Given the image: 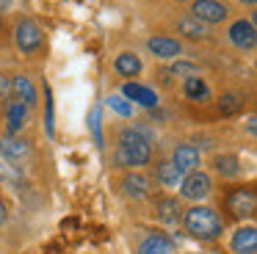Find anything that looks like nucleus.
<instances>
[{"mask_svg":"<svg viewBox=\"0 0 257 254\" xmlns=\"http://www.w3.org/2000/svg\"><path fill=\"white\" fill-rule=\"evenodd\" d=\"M185 229L199 240H216V237H221L224 221L218 218V213L213 207L194 204L191 210H185Z\"/></svg>","mask_w":257,"mask_h":254,"instance_id":"obj_1","label":"nucleus"},{"mask_svg":"<svg viewBox=\"0 0 257 254\" xmlns=\"http://www.w3.org/2000/svg\"><path fill=\"white\" fill-rule=\"evenodd\" d=\"M152 158V147L139 130L127 127L119 138V149H116V163L119 166H144Z\"/></svg>","mask_w":257,"mask_h":254,"instance_id":"obj_2","label":"nucleus"},{"mask_svg":"<svg viewBox=\"0 0 257 254\" xmlns=\"http://www.w3.org/2000/svg\"><path fill=\"white\" fill-rule=\"evenodd\" d=\"M14 42H17V47L23 53H36L45 44V33H42V28L34 20H20L17 28H14Z\"/></svg>","mask_w":257,"mask_h":254,"instance_id":"obj_3","label":"nucleus"},{"mask_svg":"<svg viewBox=\"0 0 257 254\" xmlns=\"http://www.w3.org/2000/svg\"><path fill=\"white\" fill-rule=\"evenodd\" d=\"M180 188H183V196L191 199V202H199V199H205L207 193L213 191V182L207 174H202V171H188V174L183 177V182H180Z\"/></svg>","mask_w":257,"mask_h":254,"instance_id":"obj_4","label":"nucleus"},{"mask_svg":"<svg viewBox=\"0 0 257 254\" xmlns=\"http://www.w3.org/2000/svg\"><path fill=\"white\" fill-rule=\"evenodd\" d=\"M229 42L238 50H254V44H257L254 22L251 20H235L232 25H229Z\"/></svg>","mask_w":257,"mask_h":254,"instance_id":"obj_5","label":"nucleus"},{"mask_svg":"<svg viewBox=\"0 0 257 254\" xmlns=\"http://www.w3.org/2000/svg\"><path fill=\"white\" fill-rule=\"evenodd\" d=\"M257 207V193L251 188H235L227 193V210H232L235 215H251Z\"/></svg>","mask_w":257,"mask_h":254,"instance_id":"obj_6","label":"nucleus"},{"mask_svg":"<svg viewBox=\"0 0 257 254\" xmlns=\"http://www.w3.org/2000/svg\"><path fill=\"white\" fill-rule=\"evenodd\" d=\"M191 11H194V17L199 22H205V25H213V22L227 20V6L218 3V0H194Z\"/></svg>","mask_w":257,"mask_h":254,"instance_id":"obj_7","label":"nucleus"},{"mask_svg":"<svg viewBox=\"0 0 257 254\" xmlns=\"http://www.w3.org/2000/svg\"><path fill=\"white\" fill-rule=\"evenodd\" d=\"M172 163L177 166L183 174H188V171H196V166L202 163V155H199V149H196L194 144H180V147L174 149V155H172Z\"/></svg>","mask_w":257,"mask_h":254,"instance_id":"obj_8","label":"nucleus"},{"mask_svg":"<svg viewBox=\"0 0 257 254\" xmlns=\"http://www.w3.org/2000/svg\"><path fill=\"white\" fill-rule=\"evenodd\" d=\"M0 155L6 160H25L31 155V144L25 138H17V136H3L0 138Z\"/></svg>","mask_w":257,"mask_h":254,"instance_id":"obj_9","label":"nucleus"},{"mask_svg":"<svg viewBox=\"0 0 257 254\" xmlns=\"http://www.w3.org/2000/svg\"><path fill=\"white\" fill-rule=\"evenodd\" d=\"M122 97L124 99H133V102L144 105V108H155L158 105V94L152 88L141 86V83H124L122 86Z\"/></svg>","mask_w":257,"mask_h":254,"instance_id":"obj_10","label":"nucleus"},{"mask_svg":"<svg viewBox=\"0 0 257 254\" xmlns=\"http://www.w3.org/2000/svg\"><path fill=\"white\" fill-rule=\"evenodd\" d=\"M147 47H150V53L158 55V58H177V55L183 53V44H180L177 39H169V36H152L150 42H147Z\"/></svg>","mask_w":257,"mask_h":254,"instance_id":"obj_11","label":"nucleus"},{"mask_svg":"<svg viewBox=\"0 0 257 254\" xmlns=\"http://www.w3.org/2000/svg\"><path fill=\"white\" fill-rule=\"evenodd\" d=\"M232 251L235 254H257V229L254 226H240L232 235Z\"/></svg>","mask_w":257,"mask_h":254,"instance_id":"obj_12","label":"nucleus"},{"mask_svg":"<svg viewBox=\"0 0 257 254\" xmlns=\"http://www.w3.org/2000/svg\"><path fill=\"white\" fill-rule=\"evenodd\" d=\"M25 119H28V108H25L20 99H14V102L6 105V133L9 136H17L25 127Z\"/></svg>","mask_w":257,"mask_h":254,"instance_id":"obj_13","label":"nucleus"},{"mask_svg":"<svg viewBox=\"0 0 257 254\" xmlns=\"http://www.w3.org/2000/svg\"><path fill=\"white\" fill-rule=\"evenodd\" d=\"M139 254H174V243L166 235H150L139 243Z\"/></svg>","mask_w":257,"mask_h":254,"instance_id":"obj_14","label":"nucleus"},{"mask_svg":"<svg viewBox=\"0 0 257 254\" xmlns=\"http://www.w3.org/2000/svg\"><path fill=\"white\" fill-rule=\"evenodd\" d=\"M12 91H14V97H17L25 108H34V105H36V88H34V83H31L25 75L12 77Z\"/></svg>","mask_w":257,"mask_h":254,"instance_id":"obj_15","label":"nucleus"},{"mask_svg":"<svg viewBox=\"0 0 257 254\" xmlns=\"http://www.w3.org/2000/svg\"><path fill=\"white\" fill-rule=\"evenodd\" d=\"M122 188H124V193H127V196L144 199L147 193H150V180H147L144 174H139V171H133V174H127L122 180Z\"/></svg>","mask_w":257,"mask_h":254,"instance_id":"obj_16","label":"nucleus"},{"mask_svg":"<svg viewBox=\"0 0 257 254\" xmlns=\"http://www.w3.org/2000/svg\"><path fill=\"white\" fill-rule=\"evenodd\" d=\"M113 69H116L119 75H124V77H136L141 72V58L136 53H122V55H116V61H113Z\"/></svg>","mask_w":257,"mask_h":254,"instance_id":"obj_17","label":"nucleus"},{"mask_svg":"<svg viewBox=\"0 0 257 254\" xmlns=\"http://www.w3.org/2000/svg\"><path fill=\"white\" fill-rule=\"evenodd\" d=\"M183 91H185V97H188V99H196V102H202V99H207V97H210V88H207V83L202 80L199 75L185 77Z\"/></svg>","mask_w":257,"mask_h":254,"instance_id":"obj_18","label":"nucleus"},{"mask_svg":"<svg viewBox=\"0 0 257 254\" xmlns=\"http://www.w3.org/2000/svg\"><path fill=\"white\" fill-rule=\"evenodd\" d=\"M213 169L221 177H235V174H240V160L235 155H216L213 158Z\"/></svg>","mask_w":257,"mask_h":254,"instance_id":"obj_19","label":"nucleus"},{"mask_svg":"<svg viewBox=\"0 0 257 254\" xmlns=\"http://www.w3.org/2000/svg\"><path fill=\"white\" fill-rule=\"evenodd\" d=\"M177 31L185 33L188 39H205V36H207L205 22H199L196 17H183V20L177 22Z\"/></svg>","mask_w":257,"mask_h":254,"instance_id":"obj_20","label":"nucleus"},{"mask_svg":"<svg viewBox=\"0 0 257 254\" xmlns=\"http://www.w3.org/2000/svg\"><path fill=\"white\" fill-rule=\"evenodd\" d=\"M183 177H185V174L172 163V160H169V163H161V166H158V180H161L163 185H169V188H177L180 182H183Z\"/></svg>","mask_w":257,"mask_h":254,"instance_id":"obj_21","label":"nucleus"},{"mask_svg":"<svg viewBox=\"0 0 257 254\" xmlns=\"http://www.w3.org/2000/svg\"><path fill=\"white\" fill-rule=\"evenodd\" d=\"M180 210H183V207H180L177 199H172V196L161 199V202H158V218L166 221V224H174V221L180 218Z\"/></svg>","mask_w":257,"mask_h":254,"instance_id":"obj_22","label":"nucleus"},{"mask_svg":"<svg viewBox=\"0 0 257 254\" xmlns=\"http://www.w3.org/2000/svg\"><path fill=\"white\" fill-rule=\"evenodd\" d=\"M240 105H243V97H240V94H224V97L218 99V110H221L224 116L240 110Z\"/></svg>","mask_w":257,"mask_h":254,"instance_id":"obj_23","label":"nucleus"},{"mask_svg":"<svg viewBox=\"0 0 257 254\" xmlns=\"http://www.w3.org/2000/svg\"><path fill=\"white\" fill-rule=\"evenodd\" d=\"M108 105H111L119 116H133V105H130L122 94H111V97H108Z\"/></svg>","mask_w":257,"mask_h":254,"instance_id":"obj_24","label":"nucleus"},{"mask_svg":"<svg viewBox=\"0 0 257 254\" xmlns=\"http://www.w3.org/2000/svg\"><path fill=\"white\" fill-rule=\"evenodd\" d=\"M100 108H91V116H89V127H91V136H94V144L97 147H102V127H100Z\"/></svg>","mask_w":257,"mask_h":254,"instance_id":"obj_25","label":"nucleus"},{"mask_svg":"<svg viewBox=\"0 0 257 254\" xmlns=\"http://www.w3.org/2000/svg\"><path fill=\"white\" fill-rule=\"evenodd\" d=\"M172 75H196V66L194 64H183V61H177V64L172 66Z\"/></svg>","mask_w":257,"mask_h":254,"instance_id":"obj_26","label":"nucleus"},{"mask_svg":"<svg viewBox=\"0 0 257 254\" xmlns=\"http://www.w3.org/2000/svg\"><path fill=\"white\" fill-rule=\"evenodd\" d=\"M45 99H47V133L53 136V99H50V86H45Z\"/></svg>","mask_w":257,"mask_h":254,"instance_id":"obj_27","label":"nucleus"},{"mask_svg":"<svg viewBox=\"0 0 257 254\" xmlns=\"http://www.w3.org/2000/svg\"><path fill=\"white\" fill-rule=\"evenodd\" d=\"M12 91V80H6V75H0V94Z\"/></svg>","mask_w":257,"mask_h":254,"instance_id":"obj_28","label":"nucleus"},{"mask_svg":"<svg viewBox=\"0 0 257 254\" xmlns=\"http://www.w3.org/2000/svg\"><path fill=\"white\" fill-rule=\"evenodd\" d=\"M3 221H6V204L0 202V224H3Z\"/></svg>","mask_w":257,"mask_h":254,"instance_id":"obj_29","label":"nucleus"},{"mask_svg":"<svg viewBox=\"0 0 257 254\" xmlns=\"http://www.w3.org/2000/svg\"><path fill=\"white\" fill-rule=\"evenodd\" d=\"M240 3H249V6H254V3H257V0H240Z\"/></svg>","mask_w":257,"mask_h":254,"instance_id":"obj_30","label":"nucleus"},{"mask_svg":"<svg viewBox=\"0 0 257 254\" xmlns=\"http://www.w3.org/2000/svg\"><path fill=\"white\" fill-rule=\"evenodd\" d=\"M0 25H3V22H0Z\"/></svg>","mask_w":257,"mask_h":254,"instance_id":"obj_31","label":"nucleus"}]
</instances>
